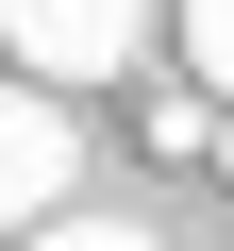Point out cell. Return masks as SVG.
<instances>
[{
    "instance_id": "6da1fadb",
    "label": "cell",
    "mask_w": 234,
    "mask_h": 251,
    "mask_svg": "<svg viewBox=\"0 0 234 251\" xmlns=\"http://www.w3.org/2000/svg\"><path fill=\"white\" fill-rule=\"evenodd\" d=\"M0 50H17V84H117L151 50V0H0Z\"/></svg>"
},
{
    "instance_id": "7a4b0ae2",
    "label": "cell",
    "mask_w": 234,
    "mask_h": 251,
    "mask_svg": "<svg viewBox=\"0 0 234 251\" xmlns=\"http://www.w3.org/2000/svg\"><path fill=\"white\" fill-rule=\"evenodd\" d=\"M67 184H84L67 100H50V84H0V251H17V234H50V218H67Z\"/></svg>"
},
{
    "instance_id": "3957f363",
    "label": "cell",
    "mask_w": 234,
    "mask_h": 251,
    "mask_svg": "<svg viewBox=\"0 0 234 251\" xmlns=\"http://www.w3.org/2000/svg\"><path fill=\"white\" fill-rule=\"evenodd\" d=\"M184 67H201V84L234 100V0H184Z\"/></svg>"
},
{
    "instance_id": "277c9868",
    "label": "cell",
    "mask_w": 234,
    "mask_h": 251,
    "mask_svg": "<svg viewBox=\"0 0 234 251\" xmlns=\"http://www.w3.org/2000/svg\"><path fill=\"white\" fill-rule=\"evenodd\" d=\"M17 251H151L134 218H50V234H17Z\"/></svg>"
}]
</instances>
